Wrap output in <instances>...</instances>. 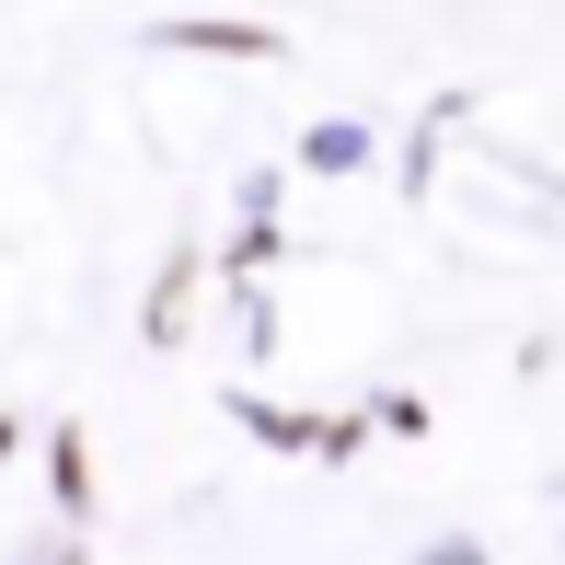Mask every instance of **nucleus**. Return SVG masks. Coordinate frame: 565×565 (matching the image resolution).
<instances>
[]
</instances>
